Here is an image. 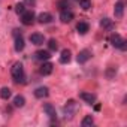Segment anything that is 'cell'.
I'll list each match as a JSON object with an SVG mask.
<instances>
[{
  "mask_svg": "<svg viewBox=\"0 0 127 127\" xmlns=\"http://www.w3.org/2000/svg\"><path fill=\"white\" fill-rule=\"evenodd\" d=\"M100 26H102L103 29H111V27H112V20H109V18H102Z\"/></svg>",
  "mask_w": 127,
  "mask_h": 127,
  "instance_id": "obj_21",
  "label": "cell"
},
{
  "mask_svg": "<svg viewBox=\"0 0 127 127\" xmlns=\"http://www.w3.org/2000/svg\"><path fill=\"white\" fill-rule=\"evenodd\" d=\"M21 21H23L24 26L33 24V21H34V12H33V11H24V12L21 14Z\"/></svg>",
  "mask_w": 127,
  "mask_h": 127,
  "instance_id": "obj_4",
  "label": "cell"
},
{
  "mask_svg": "<svg viewBox=\"0 0 127 127\" xmlns=\"http://www.w3.org/2000/svg\"><path fill=\"white\" fill-rule=\"evenodd\" d=\"M76 111H78V103L75 100H69L64 105V108H63V112H64V117L66 118H72L76 114Z\"/></svg>",
  "mask_w": 127,
  "mask_h": 127,
  "instance_id": "obj_2",
  "label": "cell"
},
{
  "mask_svg": "<svg viewBox=\"0 0 127 127\" xmlns=\"http://www.w3.org/2000/svg\"><path fill=\"white\" fill-rule=\"evenodd\" d=\"M15 11H17L18 14H23V12L26 11V5H24V3H18L17 8H15Z\"/></svg>",
  "mask_w": 127,
  "mask_h": 127,
  "instance_id": "obj_24",
  "label": "cell"
},
{
  "mask_svg": "<svg viewBox=\"0 0 127 127\" xmlns=\"http://www.w3.org/2000/svg\"><path fill=\"white\" fill-rule=\"evenodd\" d=\"M43 111H45V114H46L49 118H55V115H57L55 108H54L51 103H45V105H43Z\"/></svg>",
  "mask_w": 127,
  "mask_h": 127,
  "instance_id": "obj_10",
  "label": "cell"
},
{
  "mask_svg": "<svg viewBox=\"0 0 127 127\" xmlns=\"http://www.w3.org/2000/svg\"><path fill=\"white\" fill-rule=\"evenodd\" d=\"M88 29H90V26H88L87 23H78V26H76V30H78V33H81V34H85V33L88 32Z\"/></svg>",
  "mask_w": 127,
  "mask_h": 127,
  "instance_id": "obj_17",
  "label": "cell"
},
{
  "mask_svg": "<svg viewBox=\"0 0 127 127\" xmlns=\"http://www.w3.org/2000/svg\"><path fill=\"white\" fill-rule=\"evenodd\" d=\"M23 49H24V39H23L21 34H20V36L17 34V36H15V51L20 52V51H23Z\"/></svg>",
  "mask_w": 127,
  "mask_h": 127,
  "instance_id": "obj_16",
  "label": "cell"
},
{
  "mask_svg": "<svg viewBox=\"0 0 127 127\" xmlns=\"http://www.w3.org/2000/svg\"><path fill=\"white\" fill-rule=\"evenodd\" d=\"M90 58H91V51H88V49L79 51V54H78V57H76L78 63H85V61H88Z\"/></svg>",
  "mask_w": 127,
  "mask_h": 127,
  "instance_id": "obj_6",
  "label": "cell"
},
{
  "mask_svg": "<svg viewBox=\"0 0 127 127\" xmlns=\"http://www.w3.org/2000/svg\"><path fill=\"white\" fill-rule=\"evenodd\" d=\"M114 73H117V69H115V67L109 69V70H108V78H112V75H114Z\"/></svg>",
  "mask_w": 127,
  "mask_h": 127,
  "instance_id": "obj_25",
  "label": "cell"
},
{
  "mask_svg": "<svg viewBox=\"0 0 127 127\" xmlns=\"http://www.w3.org/2000/svg\"><path fill=\"white\" fill-rule=\"evenodd\" d=\"M0 97H2V99H9L11 97V90L8 88V87H3L2 90H0Z\"/></svg>",
  "mask_w": 127,
  "mask_h": 127,
  "instance_id": "obj_20",
  "label": "cell"
},
{
  "mask_svg": "<svg viewBox=\"0 0 127 127\" xmlns=\"http://www.w3.org/2000/svg\"><path fill=\"white\" fill-rule=\"evenodd\" d=\"M114 14H115L117 18H121V17H123V14H124V5H123V2H117V3H115Z\"/></svg>",
  "mask_w": 127,
  "mask_h": 127,
  "instance_id": "obj_15",
  "label": "cell"
},
{
  "mask_svg": "<svg viewBox=\"0 0 127 127\" xmlns=\"http://www.w3.org/2000/svg\"><path fill=\"white\" fill-rule=\"evenodd\" d=\"M79 5L84 11H88L91 8V0H79Z\"/></svg>",
  "mask_w": 127,
  "mask_h": 127,
  "instance_id": "obj_22",
  "label": "cell"
},
{
  "mask_svg": "<svg viewBox=\"0 0 127 127\" xmlns=\"http://www.w3.org/2000/svg\"><path fill=\"white\" fill-rule=\"evenodd\" d=\"M34 57H36L37 60H40V61H43V60H49V58H51V54H49V51H45V49H40V51H36V54H34Z\"/></svg>",
  "mask_w": 127,
  "mask_h": 127,
  "instance_id": "obj_12",
  "label": "cell"
},
{
  "mask_svg": "<svg viewBox=\"0 0 127 127\" xmlns=\"http://www.w3.org/2000/svg\"><path fill=\"white\" fill-rule=\"evenodd\" d=\"M60 6H61V11H63V9H66L69 6V3L66 2V0H63V2H60Z\"/></svg>",
  "mask_w": 127,
  "mask_h": 127,
  "instance_id": "obj_26",
  "label": "cell"
},
{
  "mask_svg": "<svg viewBox=\"0 0 127 127\" xmlns=\"http://www.w3.org/2000/svg\"><path fill=\"white\" fill-rule=\"evenodd\" d=\"M37 21H39L40 24H48V23H51V21H52V15H51V14H48V12H42V14H39Z\"/></svg>",
  "mask_w": 127,
  "mask_h": 127,
  "instance_id": "obj_9",
  "label": "cell"
},
{
  "mask_svg": "<svg viewBox=\"0 0 127 127\" xmlns=\"http://www.w3.org/2000/svg\"><path fill=\"white\" fill-rule=\"evenodd\" d=\"M93 123H94L93 117H91V115H87V117L82 118V123H81V124H82V127H91Z\"/></svg>",
  "mask_w": 127,
  "mask_h": 127,
  "instance_id": "obj_19",
  "label": "cell"
},
{
  "mask_svg": "<svg viewBox=\"0 0 127 127\" xmlns=\"http://www.w3.org/2000/svg\"><path fill=\"white\" fill-rule=\"evenodd\" d=\"M14 105H15L17 108H23V106L26 105V99H24L23 96H15V99H14Z\"/></svg>",
  "mask_w": 127,
  "mask_h": 127,
  "instance_id": "obj_18",
  "label": "cell"
},
{
  "mask_svg": "<svg viewBox=\"0 0 127 127\" xmlns=\"http://www.w3.org/2000/svg\"><path fill=\"white\" fill-rule=\"evenodd\" d=\"M36 0H24V5H29V6H34Z\"/></svg>",
  "mask_w": 127,
  "mask_h": 127,
  "instance_id": "obj_27",
  "label": "cell"
},
{
  "mask_svg": "<svg viewBox=\"0 0 127 127\" xmlns=\"http://www.w3.org/2000/svg\"><path fill=\"white\" fill-rule=\"evenodd\" d=\"M72 58V54L69 49H63L61 51V55H60V63H63V64H66V63H69Z\"/></svg>",
  "mask_w": 127,
  "mask_h": 127,
  "instance_id": "obj_11",
  "label": "cell"
},
{
  "mask_svg": "<svg viewBox=\"0 0 127 127\" xmlns=\"http://www.w3.org/2000/svg\"><path fill=\"white\" fill-rule=\"evenodd\" d=\"M48 46H49V49L55 51V49L58 48V43H57V40H55V39H49V42H48Z\"/></svg>",
  "mask_w": 127,
  "mask_h": 127,
  "instance_id": "obj_23",
  "label": "cell"
},
{
  "mask_svg": "<svg viewBox=\"0 0 127 127\" xmlns=\"http://www.w3.org/2000/svg\"><path fill=\"white\" fill-rule=\"evenodd\" d=\"M79 97H81L84 102L90 103V105H93V103L96 102V96H94V94H91V93H87V91H82V93L79 94Z\"/></svg>",
  "mask_w": 127,
  "mask_h": 127,
  "instance_id": "obj_8",
  "label": "cell"
},
{
  "mask_svg": "<svg viewBox=\"0 0 127 127\" xmlns=\"http://www.w3.org/2000/svg\"><path fill=\"white\" fill-rule=\"evenodd\" d=\"M49 90L46 88V87H37L36 90H34V96L37 97V99H42V97H46L49 93H48Z\"/></svg>",
  "mask_w": 127,
  "mask_h": 127,
  "instance_id": "obj_13",
  "label": "cell"
},
{
  "mask_svg": "<svg viewBox=\"0 0 127 127\" xmlns=\"http://www.w3.org/2000/svg\"><path fill=\"white\" fill-rule=\"evenodd\" d=\"M30 42L33 45H42L45 42V37L40 33H33V34H30Z\"/></svg>",
  "mask_w": 127,
  "mask_h": 127,
  "instance_id": "obj_7",
  "label": "cell"
},
{
  "mask_svg": "<svg viewBox=\"0 0 127 127\" xmlns=\"http://www.w3.org/2000/svg\"><path fill=\"white\" fill-rule=\"evenodd\" d=\"M111 43L115 46V48H120V49H126V40L120 36V34H111L109 37Z\"/></svg>",
  "mask_w": 127,
  "mask_h": 127,
  "instance_id": "obj_3",
  "label": "cell"
},
{
  "mask_svg": "<svg viewBox=\"0 0 127 127\" xmlns=\"http://www.w3.org/2000/svg\"><path fill=\"white\" fill-rule=\"evenodd\" d=\"M11 73H12V78L15 82H24V67L21 63H15Z\"/></svg>",
  "mask_w": 127,
  "mask_h": 127,
  "instance_id": "obj_1",
  "label": "cell"
},
{
  "mask_svg": "<svg viewBox=\"0 0 127 127\" xmlns=\"http://www.w3.org/2000/svg\"><path fill=\"white\" fill-rule=\"evenodd\" d=\"M60 20H61V23H64V24L70 23V21L73 20V14H72V11H69V9H63V11L60 12Z\"/></svg>",
  "mask_w": 127,
  "mask_h": 127,
  "instance_id": "obj_5",
  "label": "cell"
},
{
  "mask_svg": "<svg viewBox=\"0 0 127 127\" xmlns=\"http://www.w3.org/2000/svg\"><path fill=\"white\" fill-rule=\"evenodd\" d=\"M52 69H54L52 63L46 61V63H43V64H42V67H40V73H42V75H49V73L52 72Z\"/></svg>",
  "mask_w": 127,
  "mask_h": 127,
  "instance_id": "obj_14",
  "label": "cell"
}]
</instances>
